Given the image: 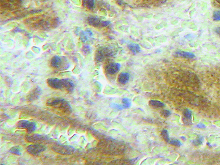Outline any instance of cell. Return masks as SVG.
I'll use <instances>...</instances> for the list:
<instances>
[{"label":"cell","instance_id":"5b68a950","mask_svg":"<svg viewBox=\"0 0 220 165\" xmlns=\"http://www.w3.org/2000/svg\"><path fill=\"white\" fill-rule=\"evenodd\" d=\"M55 151L63 154H71L74 152V148L68 146L59 145L54 147Z\"/></svg>","mask_w":220,"mask_h":165},{"label":"cell","instance_id":"e0dca14e","mask_svg":"<svg viewBox=\"0 0 220 165\" xmlns=\"http://www.w3.org/2000/svg\"><path fill=\"white\" fill-rule=\"evenodd\" d=\"M122 103H123V106L124 108H129L131 105V101L128 98L123 99Z\"/></svg>","mask_w":220,"mask_h":165},{"label":"cell","instance_id":"52a82bcc","mask_svg":"<svg viewBox=\"0 0 220 165\" xmlns=\"http://www.w3.org/2000/svg\"><path fill=\"white\" fill-rule=\"evenodd\" d=\"M103 21H104L101 20L100 19L97 17H93V16L89 17L88 19L89 25L96 27L100 26L103 27Z\"/></svg>","mask_w":220,"mask_h":165},{"label":"cell","instance_id":"603a6c76","mask_svg":"<svg viewBox=\"0 0 220 165\" xmlns=\"http://www.w3.org/2000/svg\"><path fill=\"white\" fill-rule=\"evenodd\" d=\"M162 115L163 116H164L165 117H167L170 115L171 112L170 111L168 110H164L161 112Z\"/></svg>","mask_w":220,"mask_h":165},{"label":"cell","instance_id":"44dd1931","mask_svg":"<svg viewBox=\"0 0 220 165\" xmlns=\"http://www.w3.org/2000/svg\"><path fill=\"white\" fill-rule=\"evenodd\" d=\"M170 144L177 147H180L181 145V142L177 140L171 141L170 142Z\"/></svg>","mask_w":220,"mask_h":165},{"label":"cell","instance_id":"8fae6325","mask_svg":"<svg viewBox=\"0 0 220 165\" xmlns=\"http://www.w3.org/2000/svg\"><path fill=\"white\" fill-rule=\"evenodd\" d=\"M41 89L37 87L35 90H34L28 96V99L30 101L35 100L38 98L40 95L41 94Z\"/></svg>","mask_w":220,"mask_h":165},{"label":"cell","instance_id":"3957f363","mask_svg":"<svg viewBox=\"0 0 220 165\" xmlns=\"http://www.w3.org/2000/svg\"><path fill=\"white\" fill-rule=\"evenodd\" d=\"M17 127L20 129H26L28 133H31L36 130L37 126L36 123L33 122L22 120L18 122Z\"/></svg>","mask_w":220,"mask_h":165},{"label":"cell","instance_id":"4fadbf2b","mask_svg":"<svg viewBox=\"0 0 220 165\" xmlns=\"http://www.w3.org/2000/svg\"><path fill=\"white\" fill-rule=\"evenodd\" d=\"M42 135L40 134H35L33 135H28L27 136L26 139L28 142H36V141H40L43 140L44 139Z\"/></svg>","mask_w":220,"mask_h":165},{"label":"cell","instance_id":"ac0fdd59","mask_svg":"<svg viewBox=\"0 0 220 165\" xmlns=\"http://www.w3.org/2000/svg\"><path fill=\"white\" fill-rule=\"evenodd\" d=\"M10 152L13 154L16 155H20L21 153L20 151V149L18 147H15L11 148L10 150Z\"/></svg>","mask_w":220,"mask_h":165},{"label":"cell","instance_id":"ffe728a7","mask_svg":"<svg viewBox=\"0 0 220 165\" xmlns=\"http://www.w3.org/2000/svg\"><path fill=\"white\" fill-rule=\"evenodd\" d=\"M161 135L166 142H168L169 141V133H168V131L167 130H165V129L163 130L161 132Z\"/></svg>","mask_w":220,"mask_h":165},{"label":"cell","instance_id":"ba28073f","mask_svg":"<svg viewBox=\"0 0 220 165\" xmlns=\"http://www.w3.org/2000/svg\"><path fill=\"white\" fill-rule=\"evenodd\" d=\"M175 56L177 57H182L187 59H192L195 56V54L193 53L183 51H177L175 52Z\"/></svg>","mask_w":220,"mask_h":165},{"label":"cell","instance_id":"6da1fadb","mask_svg":"<svg viewBox=\"0 0 220 165\" xmlns=\"http://www.w3.org/2000/svg\"><path fill=\"white\" fill-rule=\"evenodd\" d=\"M48 86L56 90H65L68 92H72L74 85L72 81L68 79H60L50 78L47 80Z\"/></svg>","mask_w":220,"mask_h":165},{"label":"cell","instance_id":"8992f818","mask_svg":"<svg viewBox=\"0 0 220 165\" xmlns=\"http://www.w3.org/2000/svg\"><path fill=\"white\" fill-rule=\"evenodd\" d=\"M120 67L121 65L119 63L113 62L110 63L106 67V70L109 74H115L119 71Z\"/></svg>","mask_w":220,"mask_h":165},{"label":"cell","instance_id":"d4e9b609","mask_svg":"<svg viewBox=\"0 0 220 165\" xmlns=\"http://www.w3.org/2000/svg\"><path fill=\"white\" fill-rule=\"evenodd\" d=\"M216 1L218 2L219 3H220V0H216Z\"/></svg>","mask_w":220,"mask_h":165},{"label":"cell","instance_id":"5bb4252c","mask_svg":"<svg viewBox=\"0 0 220 165\" xmlns=\"http://www.w3.org/2000/svg\"><path fill=\"white\" fill-rule=\"evenodd\" d=\"M128 48L134 54H137L141 52V48L138 44L131 43L128 45Z\"/></svg>","mask_w":220,"mask_h":165},{"label":"cell","instance_id":"7402d4cb","mask_svg":"<svg viewBox=\"0 0 220 165\" xmlns=\"http://www.w3.org/2000/svg\"><path fill=\"white\" fill-rule=\"evenodd\" d=\"M184 115L186 118L189 119L191 117V111L189 110H185L184 111Z\"/></svg>","mask_w":220,"mask_h":165},{"label":"cell","instance_id":"7c38bea8","mask_svg":"<svg viewBox=\"0 0 220 165\" xmlns=\"http://www.w3.org/2000/svg\"><path fill=\"white\" fill-rule=\"evenodd\" d=\"M130 74L128 73H122L119 75L118 79L119 83L124 84L128 82V81L130 79Z\"/></svg>","mask_w":220,"mask_h":165},{"label":"cell","instance_id":"277c9868","mask_svg":"<svg viewBox=\"0 0 220 165\" xmlns=\"http://www.w3.org/2000/svg\"><path fill=\"white\" fill-rule=\"evenodd\" d=\"M46 147L40 144L31 145L27 147V151L29 154L34 156L38 155L46 150Z\"/></svg>","mask_w":220,"mask_h":165},{"label":"cell","instance_id":"2e32d148","mask_svg":"<svg viewBox=\"0 0 220 165\" xmlns=\"http://www.w3.org/2000/svg\"><path fill=\"white\" fill-rule=\"evenodd\" d=\"M149 105L155 108H159L163 107L164 104L158 100H151L149 101Z\"/></svg>","mask_w":220,"mask_h":165},{"label":"cell","instance_id":"d6986e66","mask_svg":"<svg viewBox=\"0 0 220 165\" xmlns=\"http://www.w3.org/2000/svg\"><path fill=\"white\" fill-rule=\"evenodd\" d=\"M213 19L215 21H220V10H216L214 12Z\"/></svg>","mask_w":220,"mask_h":165},{"label":"cell","instance_id":"7a4b0ae2","mask_svg":"<svg viewBox=\"0 0 220 165\" xmlns=\"http://www.w3.org/2000/svg\"><path fill=\"white\" fill-rule=\"evenodd\" d=\"M47 105L49 107H55L64 112L71 111V107L65 100L61 98H54L50 99L47 101Z\"/></svg>","mask_w":220,"mask_h":165},{"label":"cell","instance_id":"9a60e30c","mask_svg":"<svg viewBox=\"0 0 220 165\" xmlns=\"http://www.w3.org/2000/svg\"><path fill=\"white\" fill-rule=\"evenodd\" d=\"M95 5V0H83V6L91 10Z\"/></svg>","mask_w":220,"mask_h":165},{"label":"cell","instance_id":"9c48e42d","mask_svg":"<svg viewBox=\"0 0 220 165\" xmlns=\"http://www.w3.org/2000/svg\"><path fill=\"white\" fill-rule=\"evenodd\" d=\"M109 51L106 49H102L99 50L96 55V59L99 62H101L109 54Z\"/></svg>","mask_w":220,"mask_h":165},{"label":"cell","instance_id":"cb8c5ba5","mask_svg":"<svg viewBox=\"0 0 220 165\" xmlns=\"http://www.w3.org/2000/svg\"><path fill=\"white\" fill-rule=\"evenodd\" d=\"M215 32H216V33L219 35L220 37V27H219L217 28L216 29Z\"/></svg>","mask_w":220,"mask_h":165},{"label":"cell","instance_id":"30bf717a","mask_svg":"<svg viewBox=\"0 0 220 165\" xmlns=\"http://www.w3.org/2000/svg\"><path fill=\"white\" fill-rule=\"evenodd\" d=\"M62 62V60L60 56H55L52 59L51 61V65L54 68L59 69L61 66Z\"/></svg>","mask_w":220,"mask_h":165}]
</instances>
